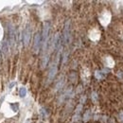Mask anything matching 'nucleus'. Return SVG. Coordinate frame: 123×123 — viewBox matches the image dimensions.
<instances>
[{"label": "nucleus", "instance_id": "1", "mask_svg": "<svg viewBox=\"0 0 123 123\" xmlns=\"http://www.w3.org/2000/svg\"><path fill=\"white\" fill-rule=\"evenodd\" d=\"M48 34H49V23H45L44 25V29H43V39H44V43H43V48L46 50L47 46H48Z\"/></svg>", "mask_w": 123, "mask_h": 123}, {"label": "nucleus", "instance_id": "6", "mask_svg": "<svg viewBox=\"0 0 123 123\" xmlns=\"http://www.w3.org/2000/svg\"><path fill=\"white\" fill-rule=\"evenodd\" d=\"M64 41L65 43L68 41V37H69V22H67L65 25V27H64Z\"/></svg>", "mask_w": 123, "mask_h": 123}, {"label": "nucleus", "instance_id": "3", "mask_svg": "<svg viewBox=\"0 0 123 123\" xmlns=\"http://www.w3.org/2000/svg\"><path fill=\"white\" fill-rule=\"evenodd\" d=\"M30 28L29 27H27V28L25 29V33H24V44L26 47L28 46L29 44V40H30Z\"/></svg>", "mask_w": 123, "mask_h": 123}, {"label": "nucleus", "instance_id": "8", "mask_svg": "<svg viewBox=\"0 0 123 123\" xmlns=\"http://www.w3.org/2000/svg\"><path fill=\"white\" fill-rule=\"evenodd\" d=\"M11 107L12 108V110H13L14 112H16V111L18 110V108H19V104H18V103H11Z\"/></svg>", "mask_w": 123, "mask_h": 123}, {"label": "nucleus", "instance_id": "7", "mask_svg": "<svg viewBox=\"0 0 123 123\" xmlns=\"http://www.w3.org/2000/svg\"><path fill=\"white\" fill-rule=\"evenodd\" d=\"M19 95H20L21 98L26 97V95H27V89H26L25 87H21V88H20V90H19Z\"/></svg>", "mask_w": 123, "mask_h": 123}, {"label": "nucleus", "instance_id": "10", "mask_svg": "<svg viewBox=\"0 0 123 123\" xmlns=\"http://www.w3.org/2000/svg\"><path fill=\"white\" fill-rule=\"evenodd\" d=\"M120 117L122 118V120H123V113H120Z\"/></svg>", "mask_w": 123, "mask_h": 123}, {"label": "nucleus", "instance_id": "2", "mask_svg": "<svg viewBox=\"0 0 123 123\" xmlns=\"http://www.w3.org/2000/svg\"><path fill=\"white\" fill-rule=\"evenodd\" d=\"M40 45H41V36H40V33L37 32L35 34V37H34V44H33V50L35 53L38 52L39 48H40Z\"/></svg>", "mask_w": 123, "mask_h": 123}, {"label": "nucleus", "instance_id": "4", "mask_svg": "<svg viewBox=\"0 0 123 123\" xmlns=\"http://www.w3.org/2000/svg\"><path fill=\"white\" fill-rule=\"evenodd\" d=\"M14 34H15V33H14V29H13V27L11 26V27H9V37H10V44H11V47H13V45H14V37H15Z\"/></svg>", "mask_w": 123, "mask_h": 123}, {"label": "nucleus", "instance_id": "9", "mask_svg": "<svg viewBox=\"0 0 123 123\" xmlns=\"http://www.w3.org/2000/svg\"><path fill=\"white\" fill-rule=\"evenodd\" d=\"M96 77H98V79H99V80H101V79L103 78V76H101V73H100L99 71L96 72Z\"/></svg>", "mask_w": 123, "mask_h": 123}, {"label": "nucleus", "instance_id": "5", "mask_svg": "<svg viewBox=\"0 0 123 123\" xmlns=\"http://www.w3.org/2000/svg\"><path fill=\"white\" fill-rule=\"evenodd\" d=\"M56 73H57V67H56V65H53V66L50 68V70H49L48 81H51V80L54 79V77H55Z\"/></svg>", "mask_w": 123, "mask_h": 123}, {"label": "nucleus", "instance_id": "11", "mask_svg": "<svg viewBox=\"0 0 123 123\" xmlns=\"http://www.w3.org/2000/svg\"><path fill=\"white\" fill-rule=\"evenodd\" d=\"M0 104H1V103H0Z\"/></svg>", "mask_w": 123, "mask_h": 123}]
</instances>
